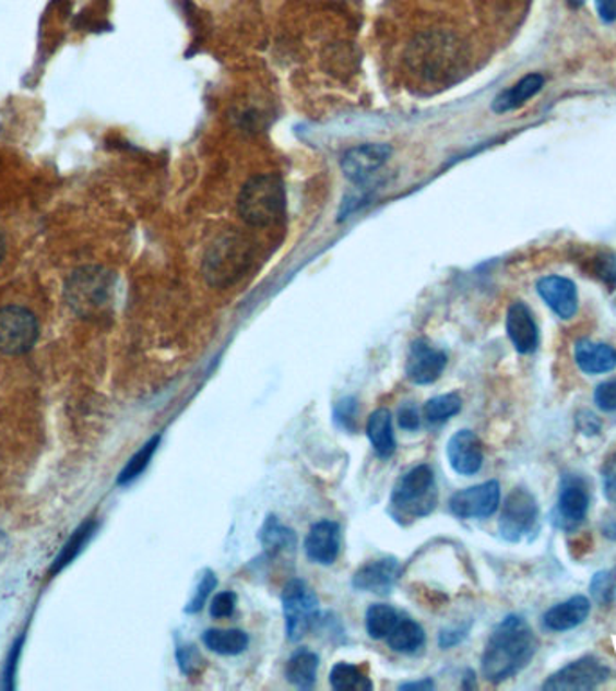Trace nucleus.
Instances as JSON below:
<instances>
[{
    "label": "nucleus",
    "mask_w": 616,
    "mask_h": 691,
    "mask_svg": "<svg viewBox=\"0 0 616 691\" xmlns=\"http://www.w3.org/2000/svg\"><path fill=\"white\" fill-rule=\"evenodd\" d=\"M507 333L518 354H534L540 346V329L535 323L534 313L523 301L512 302V307L509 308Z\"/></svg>",
    "instance_id": "nucleus-17"
},
{
    "label": "nucleus",
    "mask_w": 616,
    "mask_h": 691,
    "mask_svg": "<svg viewBox=\"0 0 616 691\" xmlns=\"http://www.w3.org/2000/svg\"><path fill=\"white\" fill-rule=\"evenodd\" d=\"M462 60V46L451 33H424L411 41L407 63L418 76L438 82L449 76Z\"/></svg>",
    "instance_id": "nucleus-5"
},
{
    "label": "nucleus",
    "mask_w": 616,
    "mask_h": 691,
    "mask_svg": "<svg viewBox=\"0 0 616 691\" xmlns=\"http://www.w3.org/2000/svg\"><path fill=\"white\" fill-rule=\"evenodd\" d=\"M204 645L218 656H238L249 645V635L244 630L211 629L202 635Z\"/></svg>",
    "instance_id": "nucleus-24"
},
{
    "label": "nucleus",
    "mask_w": 616,
    "mask_h": 691,
    "mask_svg": "<svg viewBox=\"0 0 616 691\" xmlns=\"http://www.w3.org/2000/svg\"><path fill=\"white\" fill-rule=\"evenodd\" d=\"M590 512V493L579 477H565L552 512V524L562 532H576Z\"/></svg>",
    "instance_id": "nucleus-11"
},
{
    "label": "nucleus",
    "mask_w": 616,
    "mask_h": 691,
    "mask_svg": "<svg viewBox=\"0 0 616 691\" xmlns=\"http://www.w3.org/2000/svg\"><path fill=\"white\" fill-rule=\"evenodd\" d=\"M612 676L609 666L604 665L599 657L584 656L571 660L570 665L555 671L543 682L545 691H590L601 687Z\"/></svg>",
    "instance_id": "nucleus-9"
},
{
    "label": "nucleus",
    "mask_w": 616,
    "mask_h": 691,
    "mask_svg": "<svg viewBox=\"0 0 616 691\" xmlns=\"http://www.w3.org/2000/svg\"><path fill=\"white\" fill-rule=\"evenodd\" d=\"M541 299L554 310L555 315L565 321L576 318L579 310V293L576 283L562 276L541 277L537 282Z\"/></svg>",
    "instance_id": "nucleus-15"
},
{
    "label": "nucleus",
    "mask_w": 616,
    "mask_h": 691,
    "mask_svg": "<svg viewBox=\"0 0 616 691\" xmlns=\"http://www.w3.org/2000/svg\"><path fill=\"white\" fill-rule=\"evenodd\" d=\"M391 504L396 517L418 519L433 512L437 504L435 474L427 465H418L396 482Z\"/></svg>",
    "instance_id": "nucleus-6"
},
{
    "label": "nucleus",
    "mask_w": 616,
    "mask_h": 691,
    "mask_svg": "<svg viewBox=\"0 0 616 691\" xmlns=\"http://www.w3.org/2000/svg\"><path fill=\"white\" fill-rule=\"evenodd\" d=\"M396 621H399V615L390 605H371L366 612V630H368L371 640H386L393 627L396 626Z\"/></svg>",
    "instance_id": "nucleus-28"
},
{
    "label": "nucleus",
    "mask_w": 616,
    "mask_h": 691,
    "mask_svg": "<svg viewBox=\"0 0 616 691\" xmlns=\"http://www.w3.org/2000/svg\"><path fill=\"white\" fill-rule=\"evenodd\" d=\"M402 568L399 560L382 559L366 563L355 573L352 585L357 591H368V593L386 594L395 587L401 579Z\"/></svg>",
    "instance_id": "nucleus-18"
},
{
    "label": "nucleus",
    "mask_w": 616,
    "mask_h": 691,
    "mask_svg": "<svg viewBox=\"0 0 616 691\" xmlns=\"http://www.w3.org/2000/svg\"><path fill=\"white\" fill-rule=\"evenodd\" d=\"M5 553H8V538L0 532V560L4 559Z\"/></svg>",
    "instance_id": "nucleus-46"
},
{
    "label": "nucleus",
    "mask_w": 616,
    "mask_h": 691,
    "mask_svg": "<svg viewBox=\"0 0 616 691\" xmlns=\"http://www.w3.org/2000/svg\"><path fill=\"white\" fill-rule=\"evenodd\" d=\"M216 587V576L213 571H205L204 576H202L201 582L197 585L196 594H193V598L190 599V604L186 605V612L188 615H197V612H201L204 609V605L208 604V598H210V594L215 591Z\"/></svg>",
    "instance_id": "nucleus-34"
},
{
    "label": "nucleus",
    "mask_w": 616,
    "mask_h": 691,
    "mask_svg": "<svg viewBox=\"0 0 616 691\" xmlns=\"http://www.w3.org/2000/svg\"><path fill=\"white\" fill-rule=\"evenodd\" d=\"M330 684L337 691H366L374 688L370 679L365 674H360L357 666L348 665V663H340V665H335L332 668V671H330Z\"/></svg>",
    "instance_id": "nucleus-29"
},
{
    "label": "nucleus",
    "mask_w": 616,
    "mask_h": 691,
    "mask_svg": "<svg viewBox=\"0 0 616 691\" xmlns=\"http://www.w3.org/2000/svg\"><path fill=\"white\" fill-rule=\"evenodd\" d=\"M545 87V76L540 72H530L513 83L512 87L499 93L494 99L493 110L496 114L512 112L516 108L523 107L524 103L534 99Z\"/></svg>",
    "instance_id": "nucleus-21"
},
{
    "label": "nucleus",
    "mask_w": 616,
    "mask_h": 691,
    "mask_svg": "<svg viewBox=\"0 0 616 691\" xmlns=\"http://www.w3.org/2000/svg\"><path fill=\"white\" fill-rule=\"evenodd\" d=\"M340 524L334 521H321L313 524L305 540L308 559L321 565H332L340 557Z\"/></svg>",
    "instance_id": "nucleus-19"
},
{
    "label": "nucleus",
    "mask_w": 616,
    "mask_h": 691,
    "mask_svg": "<svg viewBox=\"0 0 616 691\" xmlns=\"http://www.w3.org/2000/svg\"><path fill=\"white\" fill-rule=\"evenodd\" d=\"M591 598L595 604L612 605L616 601V568L599 571L590 582Z\"/></svg>",
    "instance_id": "nucleus-32"
},
{
    "label": "nucleus",
    "mask_w": 616,
    "mask_h": 691,
    "mask_svg": "<svg viewBox=\"0 0 616 691\" xmlns=\"http://www.w3.org/2000/svg\"><path fill=\"white\" fill-rule=\"evenodd\" d=\"M591 604L585 596H573L546 610L543 627L549 632H566L582 626L590 618Z\"/></svg>",
    "instance_id": "nucleus-20"
},
{
    "label": "nucleus",
    "mask_w": 616,
    "mask_h": 691,
    "mask_svg": "<svg viewBox=\"0 0 616 691\" xmlns=\"http://www.w3.org/2000/svg\"><path fill=\"white\" fill-rule=\"evenodd\" d=\"M66 301L82 319H98L107 312L116 294V276L103 266H82L66 283Z\"/></svg>",
    "instance_id": "nucleus-3"
},
{
    "label": "nucleus",
    "mask_w": 616,
    "mask_h": 691,
    "mask_svg": "<svg viewBox=\"0 0 616 691\" xmlns=\"http://www.w3.org/2000/svg\"><path fill=\"white\" fill-rule=\"evenodd\" d=\"M501 501L498 481L482 482L465 488L449 499V510L458 519H487L496 513Z\"/></svg>",
    "instance_id": "nucleus-12"
},
{
    "label": "nucleus",
    "mask_w": 616,
    "mask_h": 691,
    "mask_svg": "<svg viewBox=\"0 0 616 691\" xmlns=\"http://www.w3.org/2000/svg\"><path fill=\"white\" fill-rule=\"evenodd\" d=\"M366 434L371 446L380 457H391L395 454L396 441L393 434V416L388 409H377L371 413L366 426Z\"/></svg>",
    "instance_id": "nucleus-23"
},
{
    "label": "nucleus",
    "mask_w": 616,
    "mask_h": 691,
    "mask_svg": "<svg viewBox=\"0 0 616 691\" xmlns=\"http://www.w3.org/2000/svg\"><path fill=\"white\" fill-rule=\"evenodd\" d=\"M287 195L277 175H257L247 180L238 196L241 221L251 227H269L285 215Z\"/></svg>",
    "instance_id": "nucleus-4"
},
{
    "label": "nucleus",
    "mask_w": 616,
    "mask_h": 691,
    "mask_svg": "<svg viewBox=\"0 0 616 691\" xmlns=\"http://www.w3.org/2000/svg\"><path fill=\"white\" fill-rule=\"evenodd\" d=\"M5 254V241L4 236L0 235V262H2V258Z\"/></svg>",
    "instance_id": "nucleus-48"
},
{
    "label": "nucleus",
    "mask_w": 616,
    "mask_h": 691,
    "mask_svg": "<svg viewBox=\"0 0 616 691\" xmlns=\"http://www.w3.org/2000/svg\"><path fill=\"white\" fill-rule=\"evenodd\" d=\"M396 421L404 430H416L420 427V413L413 404L402 405L396 413Z\"/></svg>",
    "instance_id": "nucleus-42"
},
{
    "label": "nucleus",
    "mask_w": 616,
    "mask_h": 691,
    "mask_svg": "<svg viewBox=\"0 0 616 691\" xmlns=\"http://www.w3.org/2000/svg\"><path fill=\"white\" fill-rule=\"evenodd\" d=\"M576 362L585 374H604L616 369V349L609 344L582 338L576 344Z\"/></svg>",
    "instance_id": "nucleus-22"
},
{
    "label": "nucleus",
    "mask_w": 616,
    "mask_h": 691,
    "mask_svg": "<svg viewBox=\"0 0 616 691\" xmlns=\"http://www.w3.org/2000/svg\"><path fill=\"white\" fill-rule=\"evenodd\" d=\"M540 648L534 630L523 616L510 615L494 629L482 657V674L499 684L518 676L532 663Z\"/></svg>",
    "instance_id": "nucleus-1"
},
{
    "label": "nucleus",
    "mask_w": 616,
    "mask_h": 691,
    "mask_svg": "<svg viewBox=\"0 0 616 691\" xmlns=\"http://www.w3.org/2000/svg\"><path fill=\"white\" fill-rule=\"evenodd\" d=\"M465 635H467V629L443 630L442 634H440V645H442L443 648H451V646L462 643Z\"/></svg>",
    "instance_id": "nucleus-44"
},
{
    "label": "nucleus",
    "mask_w": 616,
    "mask_h": 691,
    "mask_svg": "<svg viewBox=\"0 0 616 691\" xmlns=\"http://www.w3.org/2000/svg\"><path fill=\"white\" fill-rule=\"evenodd\" d=\"M474 674L473 671H469V681H471V679H474ZM476 687V682H473V684H467V679H465V681H463V688H474Z\"/></svg>",
    "instance_id": "nucleus-49"
},
{
    "label": "nucleus",
    "mask_w": 616,
    "mask_h": 691,
    "mask_svg": "<svg viewBox=\"0 0 616 691\" xmlns=\"http://www.w3.org/2000/svg\"><path fill=\"white\" fill-rule=\"evenodd\" d=\"M602 492L606 496L607 501L616 502V452L607 457L602 465Z\"/></svg>",
    "instance_id": "nucleus-38"
},
{
    "label": "nucleus",
    "mask_w": 616,
    "mask_h": 691,
    "mask_svg": "<svg viewBox=\"0 0 616 691\" xmlns=\"http://www.w3.org/2000/svg\"><path fill=\"white\" fill-rule=\"evenodd\" d=\"M319 659L313 652L298 651L288 659L285 676L287 681L299 690H310L316 684Z\"/></svg>",
    "instance_id": "nucleus-25"
},
{
    "label": "nucleus",
    "mask_w": 616,
    "mask_h": 691,
    "mask_svg": "<svg viewBox=\"0 0 616 691\" xmlns=\"http://www.w3.org/2000/svg\"><path fill=\"white\" fill-rule=\"evenodd\" d=\"M595 404L604 413L616 410V379L602 382L595 390Z\"/></svg>",
    "instance_id": "nucleus-39"
},
{
    "label": "nucleus",
    "mask_w": 616,
    "mask_h": 691,
    "mask_svg": "<svg viewBox=\"0 0 616 691\" xmlns=\"http://www.w3.org/2000/svg\"><path fill=\"white\" fill-rule=\"evenodd\" d=\"M177 660H179L180 670L186 676H193L202 668V656L197 651V646L186 645L180 646L177 651Z\"/></svg>",
    "instance_id": "nucleus-36"
},
{
    "label": "nucleus",
    "mask_w": 616,
    "mask_h": 691,
    "mask_svg": "<svg viewBox=\"0 0 616 691\" xmlns=\"http://www.w3.org/2000/svg\"><path fill=\"white\" fill-rule=\"evenodd\" d=\"M386 640L391 651L399 654H415L426 645V632L416 621L399 620Z\"/></svg>",
    "instance_id": "nucleus-26"
},
{
    "label": "nucleus",
    "mask_w": 616,
    "mask_h": 691,
    "mask_svg": "<svg viewBox=\"0 0 616 691\" xmlns=\"http://www.w3.org/2000/svg\"><path fill=\"white\" fill-rule=\"evenodd\" d=\"M462 410V398L457 393L435 396L424 407V418L429 424H443Z\"/></svg>",
    "instance_id": "nucleus-30"
},
{
    "label": "nucleus",
    "mask_w": 616,
    "mask_h": 691,
    "mask_svg": "<svg viewBox=\"0 0 616 691\" xmlns=\"http://www.w3.org/2000/svg\"><path fill=\"white\" fill-rule=\"evenodd\" d=\"M38 338V321L26 308H0V352L22 355L35 346Z\"/></svg>",
    "instance_id": "nucleus-10"
},
{
    "label": "nucleus",
    "mask_w": 616,
    "mask_h": 691,
    "mask_svg": "<svg viewBox=\"0 0 616 691\" xmlns=\"http://www.w3.org/2000/svg\"><path fill=\"white\" fill-rule=\"evenodd\" d=\"M252 241L238 230H227L216 236L205 249L202 272L211 287L226 288L240 282L251 269Z\"/></svg>",
    "instance_id": "nucleus-2"
},
{
    "label": "nucleus",
    "mask_w": 616,
    "mask_h": 691,
    "mask_svg": "<svg viewBox=\"0 0 616 691\" xmlns=\"http://www.w3.org/2000/svg\"><path fill=\"white\" fill-rule=\"evenodd\" d=\"M237 607V594L226 593L216 594L210 605V612L213 618H229Z\"/></svg>",
    "instance_id": "nucleus-40"
},
{
    "label": "nucleus",
    "mask_w": 616,
    "mask_h": 691,
    "mask_svg": "<svg viewBox=\"0 0 616 691\" xmlns=\"http://www.w3.org/2000/svg\"><path fill=\"white\" fill-rule=\"evenodd\" d=\"M447 355L426 341H416L407 355L406 374L413 384L427 385L442 377Z\"/></svg>",
    "instance_id": "nucleus-14"
},
{
    "label": "nucleus",
    "mask_w": 616,
    "mask_h": 691,
    "mask_svg": "<svg viewBox=\"0 0 616 691\" xmlns=\"http://www.w3.org/2000/svg\"><path fill=\"white\" fill-rule=\"evenodd\" d=\"M540 521V504L524 488H513L505 499L504 512L499 517V535L510 544H518L532 535Z\"/></svg>",
    "instance_id": "nucleus-8"
},
{
    "label": "nucleus",
    "mask_w": 616,
    "mask_h": 691,
    "mask_svg": "<svg viewBox=\"0 0 616 691\" xmlns=\"http://www.w3.org/2000/svg\"><path fill=\"white\" fill-rule=\"evenodd\" d=\"M576 426L577 429H579V432H581V434L588 436V438H593V436L601 434V418H599L595 413H591V410H579V413H577L576 415Z\"/></svg>",
    "instance_id": "nucleus-41"
},
{
    "label": "nucleus",
    "mask_w": 616,
    "mask_h": 691,
    "mask_svg": "<svg viewBox=\"0 0 616 691\" xmlns=\"http://www.w3.org/2000/svg\"><path fill=\"white\" fill-rule=\"evenodd\" d=\"M260 543L269 557L285 553V551H294L296 549V535L293 529L283 526L276 517L265 519L262 532H260Z\"/></svg>",
    "instance_id": "nucleus-27"
},
{
    "label": "nucleus",
    "mask_w": 616,
    "mask_h": 691,
    "mask_svg": "<svg viewBox=\"0 0 616 691\" xmlns=\"http://www.w3.org/2000/svg\"><path fill=\"white\" fill-rule=\"evenodd\" d=\"M596 15L604 24L616 22V0H595Z\"/></svg>",
    "instance_id": "nucleus-43"
},
{
    "label": "nucleus",
    "mask_w": 616,
    "mask_h": 691,
    "mask_svg": "<svg viewBox=\"0 0 616 691\" xmlns=\"http://www.w3.org/2000/svg\"><path fill=\"white\" fill-rule=\"evenodd\" d=\"M447 457L452 470L462 476H474L482 470L483 445L473 430H460L447 443Z\"/></svg>",
    "instance_id": "nucleus-16"
},
{
    "label": "nucleus",
    "mask_w": 616,
    "mask_h": 691,
    "mask_svg": "<svg viewBox=\"0 0 616 691\" xmlns=\"http://www.w3.org/2000/svg\"><path fill=\"white\" fill-rule=\"evenodd\" d=\"M355 421H357V402L355 398L341 400L335 405V424L343 429L355 430Z\"/></svg>",
    "instance_id": "nucleus-37"
},
{
    "label": "nucleus",
    "mask_w": 616,
    "mask_h": 691,
    "mask_svg": "<svg viewBox=\"0 0 616 691\" xmlns=\"http://www.w3.org/2000/svg\"><path fill=\"white\" fill-rule=\"evenodd\" d=\"M566 4L573 8V10H577V8H581V5L585 4V0H566Z\"/></svg>",
    "instance_id": "nucleus-47"
},
{
    "label": "nucleus",
    "mask_w": 616,
    "mask_h": 691,
    "mask_svg": "<svg viewBox=\"0 0 616 691\" xmlns=\"http://www.w3.org/2000/svg\"><path fill=\"white\" fill-rule=\"evenodd\" d=\"M161 443V436H154L152 440L146 441L138 452H135L132 460L129 461V465L125 466L123 472L119 474V485H129L130 481H134L135 477L141 476L150 461L154 457L155 451Z\"/></svg>",
    "instance_id": "nucleus-31"
},
{
    "label": "nucleus",
    "mask_w": 616,
    "mask_h": 691,
    "mask_svg": "<svg viewBox=\"0 0 616 691\" xmlns=\"http://www.w3.org/2000/svg\"><path fill=\"white\" fill-rule=\"evenodd\" d=\"M401 690H433L431 681L407 682L402 684Z\"/></svg>",
    "instance_id": "nucleus-45"
},
{
    "label": "nucleus",
    "mask_w": 616,
    "mask_h": 691,
    "mask_svg": "<svg viewBox=\"0 0 616 691\" xmlns=\"http://www.w3.org/2000/svg\"><path fill=\"white\" fill-rule=\"evenodd\" d=\"M283 615L287 626V638L291 641L304 640L305 634L318 620V596L304 580L294 579L287 582L282 591Z\"/></svg>",
    "instance_id": "nucleus-7"
},
{
    "label": "nucleus",
    "mask_w": 616,
    "mask_h": 691,
    "mask_svg": "<svg viewBox=\"0 0 616 691\" xmlns=\"http://www.w3.org/2000/svg\"><path fill=\"white\" fill-rule=\"evenodd\" d=\"M93 529V524H85L82 529H78L76 535H74V537L69 540L68 546L63 548L62 555L58 557V560H55V568H52V571L62 569L66 563L71 562V560L76 557V553H80V549H82L83 544L87 543V538L91 537Z\"/></svg>",
    "instance_id": "nucleus-35"
},
{
    "label": "nucleus",
    "mask_w": 616,
    "mask_h": 691,
    "mask_svg": "<svg viewBox=\"0 0 616 691\" xmlns=\"http://www.w3.org/2000/svg\"><path fill=\"white\" fill-rule=\"evenodd\" d=\"M591 272L596 279H601L609 290L616 288V252H599L591 260Z\"/></svg>",
    "instance_id": "nucleus-33"
},
{
    "label": "nucleus",
    "mask_w": 616,
    "mask_h": 691,
    "mask_svg": "<svg viewBox=\"0 0 616 691\" xmlns=\"http://www.w3.org/2000/svg\"><path fill=\"white\" fill-rule=\"evenodd\" d=\"M390 155L391 148L388 144H359L344 152L341 157V169L350 182L363 184L388 163Z\"/></svg>",
    "instance_id": "nucleus-13"
}]
</instances>
